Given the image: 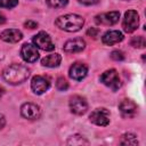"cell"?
<instances>
[{"label":"cell","instance_id":"24","mask_svg":"<svg viewBox=\"0 0 146 146\" xmlns=\"http://www.w3.org/2000/svg\"><path fill=\"white\" fill-rule=\"evenodd\" d=\"M111 58L116 60V62H119V60H123L124 59V55H123V52L121 50H113L111 52Z\"/></svg>","mask_w":146,"mask_h":146},{"label":"cell","instance_id":"28","mask_svg":"<svg viewBox=\"0 0 146 146\" xmlns=\"http://www.w3.org/2000/svg\"><path fill=\"white\" fill-rule=\"evenodd\" d=\"M5 124H6V117H5V115H3V114H1V113H0V130L5 127Z\"/></svg>","mask_w":146,"mask_h":146},{"label":"cell","instance_id":"7","mask_svg":"<svg viewBox=\"0 0 146 146\" xmlns=\"http://www.w3.org/2000/svg\"><path fill=\"white\" fill-rule=\"evenodd\" d=\"M70 110L75 115H82L88 111V103L84 97L74 95L70 98Z\"/></svg>","mask_w":146,"mask_h":146},{"label":"cell","instance_id":"19","mask_svg":"<svg viewBox=\"0 0 146 146\" xmlns=\"http://www.w3.org/2000/svg\"><path fill=\"white\" fill-rule=\"evenodd\" d=\"M119 143L121 145H132V146H136V145H138V139H137L136 135L127 132V133H123L121 136Z\"/></svg>","mask_w":146,"mask_h":146},{"label":"cell","instance_id":"25","mask_svg":"<svg viewBox=\"0 0 146 146\" xmlns=\"http://www.w3.org/2000/svg\"><path fill=\"white\" fill-rule=\"evenodd\" d=\"M98 33H99V30L98 29H96V27H90L88 31H87V35L88 36H92V38H96L97 35H98Z\"/></svg>","mask_w":146,"mask_h":146},{"label":"cell","instance_id":"2","mask_svg":"<svg viewBox=\"0 0 146 146\" xmlns=\"http://www.w3.org/2000/svg\"><path fill=\"white\" fill-rule=\"evenodd\" d=\"M55 24L58 29L66 31V32H78L82 29L84 24V19L82 16L76 14H66L63 16H59Z\"/></svg>","mask_w":146,"mask_h":146},{"label":"cell","instance_id":"21","mask_svg":"<svg viewBox=\"0 0 146 146\" xmlns=\"http://www.w3.org/2000/svg\"><path fill=\"white\" fill-rule=\"evenodd\" d=\"M46 2L51 8H63L67 5L68 0H46Z\"/></svg>","mask_w":146,"mask_h":146},{"label":"cell","instance_id":"23","mask_svg":"<svg viewBox=\"0 0 146 146\" xmlns=\"http://www.w3.org/2000/svg\"><path fill=\"white\" fill-rule=\"evenodd\" d=\"M18 5V0H0V8H14Z\"/></svg>","mask_w":146,"mask_h":146},{"label":"cell","instance_id":"15","mask_svg":"<svg viewBox=\"0 0 146 146\" xmlns=\"http://www.w3.org/2000/svg\"><path fill=\"white\" fill-rule=\"evenodd\" d=\"M22 38H23L22 32L16 29H7L0 33V39L3 40L5 42H9V43H16V42L21 41Z\"/></svg>","mask_w":146,"mask_h":146},{"label":"cell","instance_id":"16","mask_svg":"<svg viewBox=\"0 0 146 146\" xmlns=\"http://www.w3.org/2000/svg\"><path fill=\"white\" fill-rule=\"evenodd\" d=\"M123 34L122 32L117 31V30H111V31H107L103 34L102 36V41L104 44L106 46H112L114 43H117V42H121L123 40Z\"/></svg>","mask_w":146,"mask_h":146},{"label":"cell","instance_id":"18","mask_svg":"<svg viewBox=\"0 0 146 146\" xmlns=\"http://www.w3.org/2000/svg\"><path fill=\"white\" fill-rule=\"evenodd\" d=\"M66 145L72 146H81V145H89V141L81 135H73L66 140Z\"/></svg>","mask_w":146,"mask_h":146},{"label":"cell","instance_id":"4","mask_svg":"<svg viewBox=\"0 0 146 146\" xmlns=\"http://www.w3.org/2000/svg\"><path fill=\"white\" fill-rule=\"evenodd\" d=\"M139 25V15L136 10H128L124 14L123 22H122V27L124 32L131 33L137 30Z\"/></svg>","mask_w":146,"mask_h":146},{"label":"cell","instance_id":"12","mask_svg":"<svg viewBox=\"0 0 146 146\" xmlns=\"http://www.w3.org/2000/svg\"><path fill=\"white\" fill-rule=\"evenodd\" d=\"M88 74V66L83 63H74L68 71V75L71 79L75 81H81Z\"/></svg>","mask_w":146,"mask_h":146},{"label":"cell","instance_id":"20","mask_svg":"<svg viewBox=\"0 0 146 146\" xmlns=\"http://www.w3.org/2000/svg\"><path fill=\"white\" fill-rule=\"evenodd\" d=\"M130 44L133 47V48H144L146 46V41H145V38L141 36V35H138V36H133L130 41Z\"/></svg>","mask_w":146,"mask_h":146},{"label":"cell","instance_id":"27","mask_svg":"<svg viewBox=\"0 0 146 146\" xmlns=\"http://www.w3.org/2000/svg\"><path fill=\"white\" fill-rule=\"evenodd\" d=\"M80 3L86 5V6H91V5H96L99 0H78Z\"/></svg>","mask_w":146,"mask_h":146},{"label":"cell","instance_id":"29","mask_svg":"<svg viewBox=\"0 0 146 146\" xmlns=\"http://www.w3.org/2000/svg\"><path fill=\"white\" fill-rule=\"evenodd\" d=\"M3 23H6V17L3 14L0 13V24H3Z\"/></svg>","mask_w":146,"mask_h":146},{"label":"cell","instance_id":"22","mask_svg":"<svg viewBox=\"0 0 146 146\" xmlns=\"http://www.w3.org/2000/svg\"><path fill=\"white\" fill-rule=\"evenodd\" d=\"M56 88L59 90V91H65L67 88H68V82L65 78L63 76H59L57 80H56Z\"/></svg>","mask_w":146,"mask_h":146},{"label":"cell","instance_id":"10","mask_svg":"<svg viewBox=\"0 0 146 146\" xmlns=\"http://www.w3.org/2000/svg\"><path fill=\"white\" fill-rule=\"evenodd\" d=\"M119 18H120V13L114 10V11H107V13H103V14L97 15L95 17V22L98 25L110 26V25H114L115 23H117Z\"/></svg>","mask_w":146,"mask_h":146},{"label":"cell","instance_id":"5","mask_svg":"<svg viewBox=\"0 0 146 146\" xmlns=\"http://www.w3.org/2000/svg\"><path fill=\"white\" fill-rule=\"evenodd\" d=\"M89 120H90V122H92L96 125L106 127L110 123V112L105 107L96 108L89 115Z\"/></svg>","mask_w":146,"mask_h":146},{"label":"cell","instance_id":"9","mask_svg":"<svg viewBox=\"0 0 146 146\" xmlns=\"http://www.w3.org/2000/svg\"><path fill=\"white\" fill-rule=\"evenodd\" d=\"M21 114L24 119L27 120H36L41 115V110L36 104L33 103H25L21 107Z\"/></svg>","mask_w":146,"mask_h":146},{"label":"cell","instance_id":"17","mask_svg":"<svg viewBox=\"0 0 146 146\" xmlns=\"http://www.w3.org/2000/svg\"><path fill=\"white\" fill-rule=\"evenodd\" d=\"M62 62V57L59 54H51L41 59V64L47 67H57Z\"/></svg>","mask_w":146,"mask_h":146},{"label":"cell","instance_id":"1","mask_svg":"<svg viewBox=\"0 0 146 146\" xmlns=\"http://www.w3.org/2000/svg\"><path fill=\"white\" fill-rule=\"evenodd\" d=\"M30 73L31 72L26 66L19 64H13L3 70L2 76L10 84H19L27 80Z\"/></svg>","mask_w":146,"mask_h":146},{"label":"cell","instance_id":"26","mask_svg":"<svg viewBox=\"0 0 146 146\" xmlns=\"http://www.w3.org/2000/svg\"><path fill=\"white\" fill-rule=\"evenodd\" d=\"M24 26L33 30V29H36V27H38V23H36V22H34V21H27V22H25V23H24Z\"/></svg>","mask_w":146,"mask_h":146},{"label":"cell","instance_id":"13","mask_svg":"<svg viewBox=\"0 0 146 146\" xmlns=\"http://www.w3.org/2000/svg\"><path fill=\"white\" fill-rule=\"evenodd\" d=\"M84 48H86V41L82 38H75V39L67 40L64 43L63 50L67 54H73V52L82 51Z\"/></svg>","mask_w":146,"mask_h":146},{"label":"cell","instance_id":"6","mask_svg":"<svg viewBox=\"0 0 146 146\" xmlns=\"http://www.w3.org/2000/svg\"><path fill=\"white\" fill-rule=\"evenodd\" d=\"M33 43L35 47H38L44 51H51L55 49V44L52 43L50 35L44 31H41L36 35L33 36Z\"/></svg>","mask_w":146,"mask_h":146},{"label":"cell","instance_id":"11","mask_svg":"<svg viewBox=\"0 0 146 146\" xmlns=\"http://www.w3.org/2000/svg\"><path fill=\"white\" fill-rule=\"evenodd\" d=\"M21 56L27 63H34L39 59V51L34 44L24 43L21 48Z\"/></svg>","mask_w":146,"mask_h":146},{"label":"cell","instance_id":"14","mask_svg":"<svg viewBox=\"0 0 146 146\" xmlns=\"http://www.w3.org/2000/svg\"><path fill=\"white\" fill-rule=\"evenodd\" d=\"M119 110L122 114L123 117H133L137 113V105L136 103H133L130 99H123L120 105H119Z\"/></svg>","mask_w":146,"mask_h":146},{"label":"cell","instance_id":"30","mask_svg":"<svg viewBox=\"0 0 146 146\" xmlns=\"http://www.w3.org/2000/svg\"><path fill=\"white\" fill-rule=\"evenodd\" d=\"M3 94H5V89H3L2 87H0V98L2 97V95H3Z\"/></svg>","mask_w":146,"mask_h":146},{"label":"cell","instance_id":"8","mask_svg":"<svg viewBox=\"0 0 146 146\" xmlns=\"http://www.w3.org/2000/svg\"><path fill=\"white\" fill-rule=\"evenodd\" d=\"M50 87V79L44 75H35L32 78L31 81V88L34 94L42 95L46 92Z\"/></svg>","mask_w":146,"mask_h":146},{"label":"cell","instance_id":"3","mask_svg":"<svg viewBox=\"0 0 146 146\" xmlns=\"http://www.w3.org/2000/svg\"><path fill=\"white\" fill-rule=\"evenodd\" d=\"M100 82L103 84H105L106 87L111 88L113 91H116L120 87H121V80H120V76H119V73L114 68H111V70H107L105 71L100 78H99Z\"/></svg>","mask_w":146,"mask_h":146}]
</instances>
